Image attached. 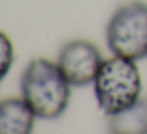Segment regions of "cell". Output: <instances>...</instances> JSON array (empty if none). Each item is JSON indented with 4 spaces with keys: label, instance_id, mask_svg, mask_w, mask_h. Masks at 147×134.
Segmentation results:
<instances>
[{
    "label": "cell",
    "instance_id": "obj_4",
    "mask_svg": "<svg viewBox=\"0 0 147 134\" xmlns=\"http://www.w3.org/2000/svg\"><path fill=\"white\" fill-rule=\"evenodd\" d=\"M103 62L98 48L86 40H73L63 44L57 58L59 68L73 87H86L95 82Z\"/></svg>",
    "mask_w": 147,
    "mask_h": 134
},
{
    "label": "cell",
    "instance_id": "obj_3",
    "mask_svg": "<svg viewBox=\"0 0 147 134\" xmlns=\"http://www.w3.org/2000/svg\"><path fill=\"white\" fill-rule=\"evenodd\" d=\"M106 43L117 57H147V3L134 0L119 8L106 27Z\"/></svg>",
    "mask_w": 147,
    "mask_h": 134
},
{
    "label": "cell",
    "instance_id": "obj_1",
    "mask_svg": "<svg viewBox=\"0 0 147 134\" xmlns=\"http://www.w3.org/2000/svg\"><path fill=\"white\" fill-rule=\"evenodd\" d=\"M70 87L59 65L46 58L32 60L21 77L24 101L43 120H55L67 111Z\"/></svg>",
    "mask_w": 147,
    "mask_h": 134
},
{
    "label": "cell",
    "instance_id": "obj_2",
    "mask_svg": "<svg viewBox=\"0 0 147 134\" xmlns=\"http://www.w3.org/2000/svg\"><path fill=\"white\" fill-rule=\"evenodd\" d=\"M141 88V74L134 60L117 55L103 62L93 82L96 103L108 117L136 104Z\"/></svg>",
    "mask_w": 147,
    "mask_h": 134
},
{
    "label": "cell",
    "instance_id": "obj_7",
    "mask_svg": "<svg viewBox=\"0 0 147 134\" xmlns=\"http://www.w3.org/2000/svg\"><path fill=\"white\" fill-rule=\"evenodd\" d=\"M14 60V49L13 43L8 38L7 33L0 30V80H3L10 73L11 65Z\"/></svg>",
    "mask_w": 147,
    "mask_h": 134
},
{
    "label": "cell",
    "instance_id": "obj_5",
    "mask_svg": "<svg viewBox=\"0 0 147 134\" xmlns=\"http://www.w3.org/2000/svg\"><path fill=\"white\" fill-rule=\"evenodd\" d=\"M35 112L24 98H8L0 103V134H32Z\"/></svg>",
    "mask_w": 147,
    "mask_h": 134
},
{
    "label": "cell",
    "instance_id": "obj_6",
    "mask_svg": "<svg viewBox=\"0 0 147 134\" xmlns=\"http://www.w3.org/2000/svg\"><path fill=\"white\" fill-rule=\"evenodd\" d=\"M111 134H147V99L139 98L136 104L115 115H109Z\"/></svg>",
    "mask_w": 147,
    "mask_h": 134
}]
</instances>
